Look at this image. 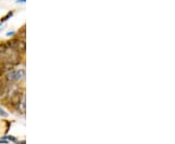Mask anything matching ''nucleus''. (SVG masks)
Wrapping results in <instances>:
<instances>
[{"label":"nucleus","mask_w":175,"mask_h":144,"mask_svg":"<svg viewBox=\"0 0 175 144\" xmlns=\"http://www.w3.org/2000/svg\"><path fill=\"white\" fill-rule=\"evenodd\" d=\"M0 116L1 117H8V113H7L3 108L0 107Z\"/></svg>","instance_id":"obj_5"},{"label":"nucleus","mask_w":175,"mask_h":144,"mask_svg":"<svg viewBox=\"0 0 175 144\" xmlns=\"http://www.w3.org/2000/svg\"><path fill=\"white\" fill-rule=\"evenodd\" d=\"M0 75H1V71H0Z\"/></svg>","instance_id":"obj_8"},{"label":"nucleus","mask_w":175,"mask_h":144,"mask_svg":"<svg viewBox=\"0 0 175 144\" xmlns=\"http://www.w3.org/2000/svg\"><path fill=\"white\" fill-rule=\"evenodd\" d=\"M1 138H2V139H6V140H8V141H17V138L14 137V136H12V135L2 136Z\"/></svg>","instance_id":"obj_4"},{"label":"nucleus","mask_w":175,"mask_h":144,"mask_svg":"<svg viewBox=\"0 0 175 144\" xmlns=\"http://www.w3.org/2000/svg\"><path fill=\"white\" fill-rule=\"evenodd\" d=\"M7 44H8L9 48H11L12 49H14L16 51H21V52H25V43L23 41L13 39L11 41H9Z\"/></svg>","instance_id":"obj_2"},{"label":"nucleus","mask_w":175,"mask_h":144,"mask_svg":"<svg viewBox=\"0 0 175 144\" xmlns=\"http://www.w3.org/2000/svg\"><path fill=\"white\" fill-rule=\"evenodd\" d=\"M25 77V71L23 69H20V70L11 71V72H9L6 77L9 81L17 82V81L22 80Z\"/></svg>","instance_id":"obj_1"},{"label":"nucleus","mask_w":175,"mask_h":144,"mask_svg":"<svg viewBox=\"0 0 175 144\" xmlns=\"http://www.w3.org/2000/svg\"><path fill=\"white\" fill-rule=\"evenodd\" d=\"M16 34V32L15 31H11V32H7V34H6V36H8V37H10L12 36V35H15Z\"/></svg>","instance_id":"obj_6"},{"label":"nucleus","mask_w":175,"mask_h":144,"mask_svg":"<svg viewBox=\"0 0 175 144\" xmlns=\"http://www.w3.org/2000/svg\"><path fill=\"white\" fill-rule=\"evenodd\" d=\"M25 2H27V0H18L17 3H25Z\"/></svg>","instance_id":"obj_7"},{"label":"nucleus","mask_w":175,"mask_h":144,"mask_svg":"<svg viewBox=\"0 0 175 144\" xmlns=\"http://www.w3.org/2000/svg\"><path fill=\"white\" fill-rule=\"evenodd\" d=\"M13 12H9V13L8 14H7V15L5 16H3V18H1V20H0V22H6V20H9V18H12V16H13Z\"/></svg>","instance_id":"obj_3"}]
</instances>
